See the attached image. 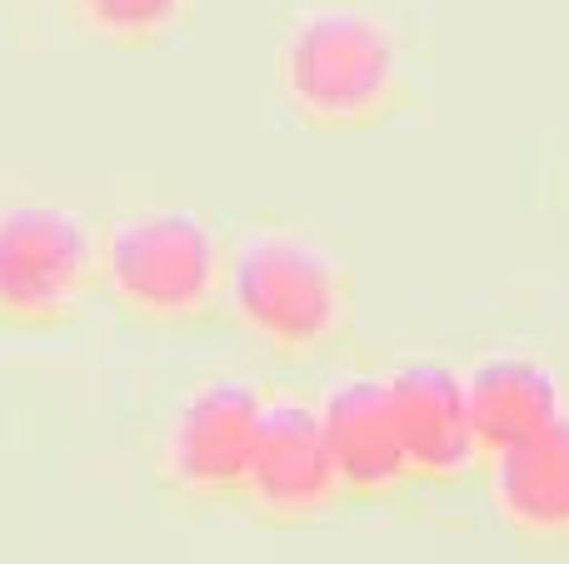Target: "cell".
Segmentation results:
<instances>
[{"instance_id": "3957f363", "label": "cell", "mask_w": 569, "mask_h": 564, "mask_svg": "<svg viewBox=\"0 0 569 564\" xmlns=\"http://www.w3.org/2000/svg\"><path fill=\"white\" fill-rule=\"evenodd\" d=\"M100 300L150 330H196L220 315L226 240L200 210L140 200L96 230Z\"/></svg>"}, {"instance_id": "5b68a950", "label": "cell", "mask_w": 569, "mask_h": 564, "mask_svg": "<svg viewBox=\"0 0 569 564\" xmlns=\"http://www.w3.org/2000/svg\"><path fill=\"white\" fill-rule=\"evenodd\" d=\"M260 410H266V390L240 375H216L186 390L156 460L170 495L210 510H236L246 500Z\"/></svg>"}, {"instance_id": "8992f818", "label": "cell", "mask_w": 569, "mask_h": 564, "mask_svg": "<svg viewBox=\"0 0 569 564\" xmlns=\"http://www.w3.org/2000/svg\"><path fill=\"white\" fill-rule=\"evenodd\" d=\"M340 505L345 490L330 465V450H325L320 410L300 395H270L266 390L240 510H250L260 525L290 530V525H310V520L330 515Z\"/></svg>"}, {"instance_id": "277c9868", "label": "cell", "mask_w": 569, "mask_h": 564, "mask_svg": "<svg viewBox=\"0 0 569 564\" xmlns=\"http://www.w3.org/2000/svg\"><path fill=\"white\" fill-rule=\"evenodd\" d=\"M100 300L96 225L56 200L0 205V330H66Z\"/></svg>"}, {"instance_id": "ba28073f", "label": "cell", "mask_w": 569, "mask_h": 564, "mask_svg": "<svg viewBox=\"0 0 569 564\" xmlns=\"http://www.w3.org/2000/svg\"><path fill=\"white\" fill-rule=\"evenodd\" d=\"M400 425V445L415 485H455L485 465V450L470 425L465 375L440 360H410L385 375Z\"/></svg>"}, {"instance_id": "7a4b0ae2", "label": "cell", "mask_w": 569, "mask_h": 564, "mask_svg": "<svg viewBox=\"0 0 569 564\" xmlns=\"http://www.w3.org/2000/svg\"><path fill=\"white\" fill-rule=\"evenodd\" d=\"M360 285L330 240L266 220L226 240L220 315L276 360H315L350 340Z\"/></svg>"}, {"instance_id": "8fae6325", "label": "cell", "mask_w": 569, "mask_h": 564, "mask_svg": "<svg viewBox=\"0 0 569 564\" xmlns=\"http://www.w3.org/2000/svg\"><path fill=\"white\" fill-rule=\"evenodd\" d=\"M90 40L116 50H156L196 20V0H66Z\"/></svg>"}, {"instance_id": "30bf717a", "label": "cell", "mask_w": 569, "mask_h": 564, "mask_svg": "<svg viewBox=\"0 0 569 564\" xmlns=\"http://www.w3.org/2000/svg\"><path fill=\"white\" fill-rule=\"evenodd\" d=\"M465 400L485 460L525 445L565 415L560 380L535 355H485L475 370H465Z\"/></svg>"}, {"instance_id": "9c48e42d", "label": "cell", "mask_w": 569, "mask_h": 564, "mask_svg": "<svg viewBox=\"0 0 569 564\" xmlns=\"http://www.w3.org/2000/svg\"><path fill=\"white\" fill-rule=\"evenodd\" d=\"M495 515L525 540L569 535V410L525 445L485 460Z\"/></svg>"}, {"instance_id": "52a82bcc", "label": "cell", "mask_w": 569, "mask_h": 564, "mask_svg": "<svg viewBox=\"0 0 569 564\" xmlns=\"http://www.w3.org/2000/svg\"><path fill=\"white\" fill-rule=\"evenodd\" d=\"M320 430L330 465L340 475L345 505H375V500H395L415 485L410 460L400 445V425H395L390 385L380 375H345L325 390Z\"/></svg>"}, {"instance_id": "6da1fadb", "label": "cell", "mask_w": 569, "mask_h": 564, "mask_svg": "<svg viewBox=\"0 0 569 564\" xmlns=\"http://www.w3.org/2000/svg\"><path fill=\"white\" fill-rule=\"evenodd\" d=\"M276 90L295 125L315 135H365L415 105V70L385 16L355 0H320L284 26Z\"/></svg>"}]
</instances>
